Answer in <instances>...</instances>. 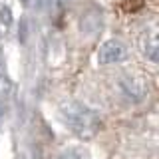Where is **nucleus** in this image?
<instances>
[{"instance_id":"obj_2","label":"nucleus","mask_w":159,"mask_h":159,"mask_svg":"<svg viewBox=\"0 0 159 159\" xmlns=\"http://www.w3.org/2000/svg\"><path fill=\"white\" fill-rule=\"evenodd\" d=\"M129 52H127V46L121 42V40L113 38V40H107V42L102 44L98 52V62L102 66H109V64H119L123 60H127Z\"/></svg>"},{"instance_id":"obj_6","label":"nucleus","mask_w":159,"mask_h":159,"mask_svg":"<svg viewBox=\"0 0 159 159\" xmlns=\"http://www.w3.org/2000/svg\"><path fill=\"white\" fill-rule=\"evenodd\" d=\"M157 36L153 34V36H149V40L145 44H143V54L151 60V62H157Z\"/></svg>"},{"instance_id":"obj_4","label":"nucleus","mask_w":159,"mask_h":159,"mask_svg":"<svg viewBox=\"0 0 159 159\" xmlns=\"http://www.w3.org/2000/svg\"><path fill=\"white\" fill-rule=\"evenodd\" d=\"M102 28V16L92 10V12H86L82 18H80V30H84L86 34H93Z\"/></svg>"},{"instance_id":"obj_1","label":"nucleus","mask_w":159,"mask_h":159,"mask_svg":"<svg viewBox=\"0 0 159 159\" xmlns=\"http://www.w3.org/2000/svg\"><path fill=\"white\" fill-rule=\"evenodd\" d=\"M64 125L78 137H92L99 127V113L82 102H66L60 106Z\"/></svg>"},{"instance_id":"obj_5","label":"nucleus","mask_w":159,"mask_h":159,"mask_svg":"<svg viewBox=\"0 0 159 159\" xmlns=\"http://www.w3.org/2000/svg\"><path fill=\"white\" fill-rule=\"evenodd\" d=\"M56 159H89V153L86 147L72 145V147H66L64 151H60Z\"/></svg>"},{"instance_id":"obj_3","label":"nucleus","mask_w":159,"mask_h":159,"mask_svg":"<svg viewBox=\"0 0 159 159\" xmlns=\"http://www.w3.org/2000/svg\"><path fill=\"white\" fill-rule=\"evenodd\" d=\"M119 88H121L123 96L131 102H141L147 96V84L145 80L137 78V76H123L119 80Z\"/></svg>"}]
</instances>
